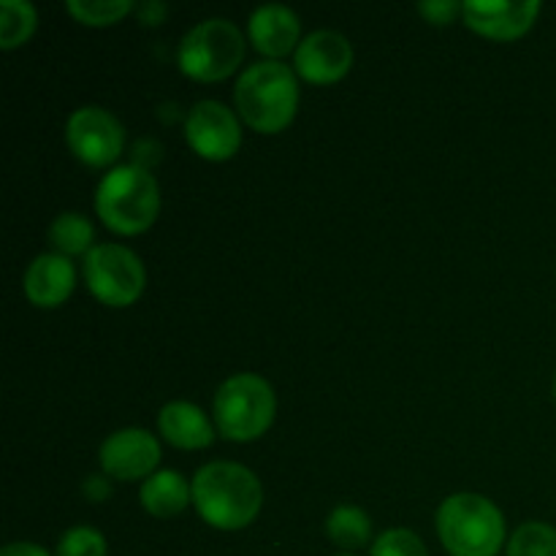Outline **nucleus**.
Here are the masks:
<instances>
[{
    "instance_id": "nucleus-18",
    "label": "nucleus",
    "mask_w": 556,
    "mask_h": 556,
    "mask_svg": "<svg viewBox=\"0 0 556 556\" xmlns=\"http://www.w3.org/2000/svg\"><path fill=\"white\" fill-rule=\"evenodd\" d=\"M49 242L58 250V255H87L92 244V226L85 215L79 212H63L54 217L49 226Z\"/></svg>"
},
{
    "instance_id": "nucleus-17",
    "label": "nucleus",
    "mask_w": 556,
    "mask_h": 556,
    "mask_svg": "<svg viewBox=\"0 0 556 556\" xmlns=\"http://www.w3.org/2000/svg\"><path fill=\"white\" fill-rule=\"evenodd\" d=\"M326 535L334 546L345 548V552H356V548L369 546V541H372V521L356 505H340L326 519Z\"/></svg>"
},
{
    "instance_id": "nucleus-24",
    "label": "nucleus",
    "mask_w": 556,
    "mask_h": 556,
    "mask_svg": "<svg viewBox=\"0 0 556 556\" xmlns=\"http://www.w3.org/2000/svg\"><path fill=\"white\" fill-rule=\"evenodd\" d=\"M418 11L432 25H451L454 16L462 14V5L454 3V0H427V3H418Z\"/></svg>"
},
{
    "instance_id": "nucleus-20",
    "label": "nucleus",
    "mask_w": 556,
    "mask_h": 556,
    "mask_svg": "<svg viewBox=\"0 0 556 556\" xmlns=\"http://www.w3.org/2000/svg\"><path fill=\"white\" fill-rule=\"evenodd\" d=\"M65 9L81 25L106 27L117 25L125 14H130L134 3L130 0H68Z\"/></svg>"
},
{
    "instance_id": "nucleus-3",
    "label": "nucleus",
    "mask_w": 556,
    "mask_h": 556,
    "mask_svg": "<svg viewBox=\"0 0 556 556\" xmlns=\"http://www.w3.org/2000/svg\"><path fill=\"white\" fill-rule=\"evenodd\" d=\"M96 212L114 233H144L161 212V188L144 166H117L98 185Z\"/></svg>"
},
{
    "instance_id": "nucleus-22",
    "label": "nucleus",
    "mask_w": 556,
    "mask_h": 556,
    "mask_svg": "<svg viewBox=\"0 0 556 556\" xmlns=\"http://www.w3.org/2000/svg\"><path fill=\"white\" fill-rule=\"evenodd\" d=\"M106 538L92 527H74L58 543V556H106Z\"/></svg>"
},
{
    "instance_id": "nucleus-19",
    "label": "nucleus",
    "mask_w": 556,
    "mask_h": 556,
    "mask_svg": "<svg viewBox=\"0 0 556 556\" xmlns=\"http://www.w3.org/2000/svg\"><path fill=\"white\" fill-rule=\"evenodd\" d=\"M36 9L27 0H3L0 3V49L22 47L36 33Z\"/></svg>"
},
{
    "instance_id": "nucleus-4",
    "label": "nucleus",
    "mask_w": 556,
    "mask_h": 556,
    "mask_svg": "<svg viewBox=\"0 0 556 556\" xmlns=\"http://www.w3.org/2000/svg\"><path fill=\"white\" fill-rule=\"evenodd\" d=\"M438 535L451 556H497L505 546V516L481 494H451L438 510Z\"/></svg>"
},
{
    "instance_id": "nucleus-21",
    "label": "nucleus",
    "mask_w": 556,
    "mask_h": 556,
    "mask_svg": "<svg viewBox=\"0 0 556 556\" xmlns=\"http://www.w3.org/2000/svg\"><path fill=\"white\" fill-rule=\"evenodd\" d=\"M508 556H556V527L527 521L510 535Z\"/></svg>"
},
{
    "instance_id": "nucleus-2",
    "label": "nucleus",
    "mask_w": 556,
    "mask_h": 556,
    "mask_svg": "<svg viewBox=\"0 0 556 556\" xmlns=\"http://www.w3.org/2000/svg\"><path fill=\"white\" fill-rule=\"evenodd\" d=\"M239 114L258 134H280L296 117L299 85L288 65L277 60L255 63L239 76L233 90Z\"/></svg>"
},
{
    "instance_id": "nucleus-7",
    "label": "nucleus",
    "mask_w": 556,
    "mask_h": 556,
    "mask_svg": "<svg viewBox=\"0 0 556 556\" xmlns=\"http://www.w3.org/2000/svg\"><path fill=\"white\" fill-rule=\"evenodd\" d=\"M85 280L106 307H130L144 291V264L123 244H96L85 255Z\"/></svg>"
},
{
    "instance_id": "nucleus-26",
    "label": "nucleus",
    "mask_w": 556,
    "mask_h": 556,
    "mask_svg": "<svg viewBox=\"0 0 556 556\" xmlns=\"http://www.w3.org/2000/svg\"><path fill=\"white\" fill-rule=\"evenodd\" d=\"M109 492H112V489H109V483L103 481L101 476H90L85 481V494H87V500H92V503H101V500H106Z\"/></svg>"
},
{
    "instance_id": "nucleus-10",
    "label": "nucleus",
    "mask_w": 556,
    "mask_h": 556,
    "mask_svg": "<svg viewBox=\"0 0 556 556\" xmlns=\"http://www.w3.org/2000/svg\"><path fill=\"white\" fill-rule=\"evenodd\" d=\"M161 462V445L147 429H119L109 434L101 445V467L117 481H139L155 476Z\"/></svg>"
},
{
    "instance_id": "nucleus-1",
    "label": "nucleus",
    "mask_w": 556,
    "mask_h": 556,
    "mask_svg": "<svg viewBox=\"0 0 556 556\" xmlns=\"http://www.w3.org/2000/svg\"><path fill=\"white\" fill-rule=\"evenodd\" d=\"M193 503L201 519L223 532L244 530L255 521L264 505L261 481L242 465L212 462L193 478Z\"/></svg>"
},
{
    "instance_id": "nucleus-5",
    "label": "nucleus",
    "mask_w": 556,
    "mask_h": 556,
    "mask_svg": "<svg viewBox=\"0 0 556 556\" xmlns=\"http://www.w3.org/2000/svg\"><path fill=\"white\" fill-rule=\"evenodd\" d=\"M277 400L261 375L242 372L228 378L215 394V421L223 438L250 443L266 434L275 421Z\"/></svg>"
},
{
    "instance_id": "nucleus-27",
    "label": "nucleus",
    "mask_w": 556,
    "mask_h": 556,
    "mask_svg": "<svg viewBox=\"0 0 556 556\" xmlns=\"http://www.w3.org/2000/svg\"><path fill=\"white\" fill-rule=\"evenodd\" d=\"M0 556H52L47 548L36 546V543H9V546L0 552Z\"/></svg>"
},
{
    "instance_id": "nucleus-25",
    "label": "nucleus",
    "mask_w": 556,
    "mask_h": 556,
    "mask_svg": "<svg viewBox=\"0 0 556 556\" xmlns=\"http://www.w3.org/2000/svg\"><path fill=\"white\" fill-rule=\"evenodd\" d=\"M139 20L144 22V25H161V22L166 20V5L157 3V0L139 5Z\"/></svg>"
},
{
    "instance_id": "nucleus-11",
    "label": "nucleus",
    "mask_w": 556,
    "mask_h": 556,
    "mask_svg": "<svg viewBox=\"0 0 556 556\" xmlns=\"http://www.w3.org/2000/svg\"><path fill=\"white\" fill-rule=\"evenodd\" d=\"M351 41L337 30L309 33L296 49V74L309 85H334L351 71Z\"/></svg>"
},
{
    "instance_id": "nucleus-28",
    "label": "nucleus",
    "mask_w": 556,
    "mask_h": 556,
    "mask_svg": "<svg viewBox=\"0 0 556 556\" xmlns=\"http://www.w3.org/2000/svg\"><path fill=\"white\" fill-rule=\"evenodd\" d=\"M554 400H556V378H554Z\"/></svg>"
},
{
    "instance_id": "nucleus-14",
    "label": "nucleus",
    "mask_w": 556,
    "mask_h": 556,
    "mask_svg": "<svg viewBox=\"0 0 556 556\" xmlns=\"http://www.w3.org/2000/svg\"><path fill=\"white\" fill-rule=\"evenodd\" d=\"M299 16L286 5H261L250 16V41L266 58H286L299 43Z\"/></svg>"
},
{
    "instance_id": "nucleus-23",
    "label": "nucleus",
    "mask_w": 556,
    "mask_h": 556,
    "mask_svg": "<svg viewBox=\"0 0 556 556\" xmlns=\"http://www.w3.org/2000/svg\"><path fill=\"white\" fill-rule=\"evenodd\" d=\"M369 556H429V552L413 530H389L372 543Z\"/></svg>"
},
{
    "instance_id": "nucleus-16",
    "label": "nucleus",
    "mask_w": 556,
    "mask_h": 556,
    "mask_svg": "<svg viewBox=\"0 0 556 556\" xmlns=\"http://www.w3.org/2000/svg\"><path fill=\"white\" fill-rule=\"evenodd\" d=\"M188 503H193V486H188V481L174 470L155 472L141 486V505L155 519L179 516Z\"/></svg>"
},
{
    "instance_id": "nucleus-13",
    "label": "nucleus",
    "mask_w": 556,
    "mask_h": 556,
    "mask_svg": "<svg viewBox=\"0 0 556 556\" xmlns=\"http://www.w3.org/2000/svg\"><path fill=\"white\" fill-rule=\"evenodd\" d=\"M76 271L65 255H38L25 271V296L41 309L60 307L74 293Z\"/></svg>"
},
{
    "instance_id": "nucleus-29",
    "label": "nucleus",
    "mask_w": 556,
    "mask_h": 556,
    "mask_svg": "<svg viewBox=\"0 0 556 556\" xmlns=\"http://www.w3.org/2000/svg\"><path fill=\"white\" fill-rule=\"evenodd\" d=\"M340 556H356V554H340Z\"/></svg>"
},
{
    "instance_id": "nucleus-6",
    "label": "nucleus",
    "mask_w": 556,
    "mask_h": 556,
    "mask_svg": "<svg viewBox=\"0 0 556 556\" xmlns=\"http://www.w3.org/2000/svg\"><path fill=\"white\" fill-rule=\"evenodd\" d=\"M244 58V38L228 20H204L188 30L179 43L177 63L188 79L220 81L239 68Z\"/></svg>"
},
{
    "instance_id": "nucleus-12",
    "label": "nucleus",
    "mask_w": 556,
    "mask_h": 556,
    "mask_svg": "<svg viewBox=\"0 0 556 556\" xmlns=\"http://www.w3.org/2000/svg\"><path fill=\"white\" fill-rule=\"evenodd\" d=\"M538 14H541V3L538 0H527V3H483V0H470L462 5V16L470 30L478 36L494 38V41H516L525 36L532 25H535Z\"/></svg>"
},
{
    "instance_id": "nucleus-8",
    "label": "nucleus",
    "mask_w": 556,
    "mask_h": 556,
    "mask_svg": "<svg viewBox=\"0 0 556 556\" xmlns=\"http://www.w3.org/2000/svg\"><path fill=\"white\" fill-rule=\"evenodd\" d=\"M65 141L71 152L90 168H106L125 147V130L114 114L101 106L76 109L65 125Z\"/></svg>"
},
{
    "instance_id": "nucleus-15",
    "label": "nucleus",
    "mask_w": 556,
    "mask_h": 556,
    "mask_svg": "<svg viewBox=\"0 0 556 556\" xmlns=\"http://www.w3.org/2000/svg\"><path fill=\"white\" fill-rule=\"evenodd\" d=\"M157 427L161 434L182 451H199L212 445L215 440V429H212L210 418L190 402H168L157 416Z\"/></svg>"
},
{
    "instance_id": "nucleus-9",
    "label": "nucleus",
    "mask_w": 556,
    "mask_h": 556,
    "mask_svg": "<svg viewBox=\"0 0 556 556\" xmlns=\"http://www.w3.org/2000/svg\"><path fill=\"white\" fill-rule=\"evenodd\" d=\"M185 136L195 155L204 161H228L242 144L237 114L217 101H199L185 119Z\"/></svg>"
}]
</instances>
